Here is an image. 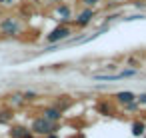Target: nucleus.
Returning <instances> with one entry per match:
<instances>
[{
    "label": "nucleus",
    "instance_id": "nucleus-3",
    "mask_svg": "<svg viewBox=\"0 0 146 138\" xmlns=\"http://www.w3.org/2000/svg\"><path fill=\"white\" fill-rule=\"evenodd\" d=\"M116 98H118V102H122V104H130V102L134 100V96H132L130 92H120Z\"/></svg>",
    "mask_w": 146,
    "mask_h": 138
},
{
    "label": "nucleus",
    "instance_id": "nucleus-7",
    "mask_svg": "<svg viewBox=\"0 0 146 138\" xmlns=\"http://www.w3.org/2000/svg\"><path fill=\"white\" fill-rule=\"evenodd\" d=\"M134 134H142V124H134Z\"/></svg>",
    "mask_w": 146,
    "mask_h": 138
},
{
    "label": "nucleus",
    "instance_id": "nucleus-4",
    "mask_svg": "<svg viewBox=\"0 0 146 138\" xmlns=\"http://www.w3.org/2000/svg\"><path fill=\"white\" fill-rule=\"evenodd\" d=\"M92 18V10H84L80 16H78V24H88Z\"/></svg>",
    "mask_w": 146,
    "mask_h": 138
},
{
    "label": "nucleus",
    "instance_id": "nucleus-5",
    "mask_svg": "<svg viewBox=\"0 0 146 138\" xmlns=\"http://www.w3.org/2000/svg\"><path fill=\"white\" fill-rule=\"evenodd\" d=\"M14 136L16 138H28L26 132H24V128H14Z\"/></svg>",
    "mask_w": 146,
    "mask_h": 138
},
{
    "label": "nucleus",
    "instance_id": "nucleus-2",
    "mask_svg": "<svg viewBox=\"0 0 146 138\" xmlns=\"http://www.w3.org/2000/svg\"><path fill=\"white\" fill-rule=\"evenodd\" d=\"M32 128H34V132H38V134H48V132L52 130V124H50L48 120H44V118H38V120H34Z\"/></svg>",
    "mask_w": 146,
    "mask_h": 138
},
{
    "label": "nucleus",
    "instance_id": "nucleus-1",
    "mask_svg": "<svg viewBox=\"0 0 146 138\" xmlns=\"http://www.w3.org/2000/svg\"><path fill=\"white\" fill-rule=\"evenodd\" d=\"M68 34H70V28H68V26H56V28L48 34V42H60V40H64Z\"/></svg>",
    "mask_w": 146,
    "mask_h": 138
},
{
    "label": "nucleus",
    "instance_id": "nucleus-8",
    "mask_svg": "<svg viewBox=\"0 0 146 138\" xmlns=\"http://www.w3.org/2000/svg\"><path fill=\"white\" fill-rule=\"evenodd\" d=\"M82 2H86V4H88V6H94V4H96V2H100V0H82Z\"/></svg>",
    "mask_w": 146,
    "mask_h": 138
},
{
    "label": "nucleus",
    "instance_id": "nucleus-6",
    "mask_svg": "<svg viewBox=\"0 0 146 138\" xmlns=\"http://www.w3.org/2000/svg\"><path fill=\"white\" fill-rule=\"evenodd\" d=\"M46 116H48V118H52V120H56L60 114H58V110H48V112H46Z\"/></svg>",
    "mask_w": 146,
    "mask_h": 138
}]
</instances>
